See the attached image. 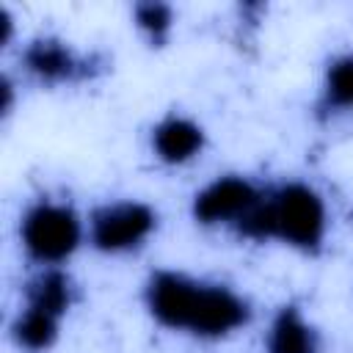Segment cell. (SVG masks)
Returning <instances> with one entry per match:
<instances>
[{
  "label": "cell",
  "mask_w": 353,
  "mask_h": 353,
  "mask_svg": "<svg viewBox=\"0 0 353 353\" xmlns=\"http://www.w3.org/2000/svg\"><path fill=\"white\" fill-rule=\"evenodd\" d=\"M143 301L160 325L201 339L229 336L251 320L245 298H240L234 290L176 270L152 273L143 290Z\"/></svg>",
  "instance_id": "obj_1"
},
{
  "label": "cell",
  "mask_w": 353,
  "mask_h": 353,
  "mask_svg": "<svg viewBox=\"0 0 353 353\" xmlns=\"http://www.w3.org/2000/svg\"><path fill=\"white\" fill-rule=\"evenodd\" d=\"M0 91H3V105H0V110H3V113H11V102H14V85L8 83V77H3Z\"/></svg>",
  "instance_id": "obj_13"
},
{
  "label": "cell",
  "mask_w": 353,
  "mask_h": 353,
  "mask_svg": "<svg viewBox=\"0 0 353 353\" xmlns=\"http://www.w3.org/2000/svg\"><path fill=\"white\" fill-rule=\"evenodd\" d=\"M157 212L143 201H110L91 212L88 237L102 254H127L154 232Z\"/></svg>",
  "instance_id": "obj_4"
},
{
  "label": "cell",
  "mask_w": 353,
  "mask_h": 353,
  "mask_svg": "<svg viewBox=\"0 0 353 353\" xmlns=\"http://www.w3.org/2000/svg\"><path fill=\"white\" fill-rule=\"evenodd\" d=\"M58 328H61L58 317L41 312V309L25 306L11 323V336H14L17 347H22L28 353H44L55 345Z\"/></svg>",
  "instance_id": "obj_11"
},
{
  "label": "cell",
  "mask_w": 353,
  "mask_h": 353,
  "mask_svg": "<svg viewBox=\"0 0 353 353\" xmlns=\"http://www.w3.org/2000/svg\"><path fill=\"white\" fill-rule=\"evenodd\" d=\"M19 240L30 259L44 268H55L77 251L83 240V221L72 204L41 199L25 210Z\"/></svg>",
  "instance_id": "obj_3"
},
{
  "label": "cell",
  "mask_w": 353,
  "mask_h": 353,
  "mask_svg": "<svg viewBox=\"0 0 353 353\" xmlns=\"http://www.w3.org/2000/svg\"><path fill=\"white\" fill-rule=\"evenodd\" d=\"M237 232L251 240H281L303 254H317L328 232L325 201L306 182H281L262 196Z\"/></svg>",
  "instance_id": "obj_2"
},
{
  "label": "cell",
  "mask_w": 353,
  "mask_h": 353,
  "mask_svg": "<svg viewBox=\"0 0 353 353\" xmlns=\"http://www.w3.org/2000/svg\"><path fill=\"white\" fill-rule=\"evenodd\" d=\"M262 190L237 174H226L204 185L193 199V218L201 226L232 223L234 229L251 215V210L262 201Z\"/></svg>",
  "instance_id": "obj_5"
},
{
  "label": "cell",
  "mask_w": 353,
  "mask_h": 353,
  "mask_svg": "<svg viewBox=\"0 0 353 353\" xmlns=\"http://www.w3.org/2000/svg\"><path fill=\"white\" fill-rule=\"evenodd\" d=\"M22 63L41 83H74L91 77L94 72L91 58L80 55L72 44L55 36L33 39L22 52Z\"/></svg>",
  "instance_id": "obj_6"
},
{
  "label": "cell",
  "mask_w": 353,
  "mask_h": 353,
  "mask_svg": "<svg viewBox=\"0 0 353 353\" xmlns=\"http://www.w3.org/2000/svg\"><path fill=\"white\" fill-rule=\"evenodd\" d=\"M204 149V130L182 113H168L152 127V152L168 165L190 163Z\"/></svg>",
  "instance_id": "obj_7"
},
{
  "label": "cell",
  "mask_w": 353,
  "mask_h": 353,
  "mask_svg": "<svg viewBox=\"0 0 353 353\" xmlns=\"http://www.w3.org/2000/svg\"><path fill=\"white\" fill-rule=\"evenodd\" d=\"M317 108L323 116L353 110V52H342L325 66Z\"/></svg>",
  "instance_id": "obj_10"
},
{
  "label": "cell",
  "mask_w": 353,
  "mask_h": 353,
  "mask_svg": "<svg viewBox=\"0 0 353 353\" xmlns=\"http://www.w3.org/2000/svg\"><path fill=\"white\" fill-rule=\"evenodd\" d=\"M135 28L149 39V41H163L171 28H174V11L171 6L165 3H157V0H146V3H138L135 11Z\"/></svg>",
  "instance_id": "obj_12"
},
{
  "label": "cell",
  "mask_w": 353,
  "mask_h": 353,
  "mask_svg": "<svg viewBox=\"0 0 353 353\" xmlns=\"http://www.w3.org/2000/svg\"><path fill=\"white\" fill-rule=\"evenodd\" d=\"M268 353H317L320 336L298 306H281L268 331Z\"/></svg>",
  "instance_id": "obj_8"
},
{
  "label": "cell",
  "mask_w": 353,
  "mask_h": 353,
  "mask_svg": "<svg viewBox=\"0 0 353 353\" xmlns=\"http://www.w3.org/2000/svg\"><path fill=\"white\" fill-rule=\"evenodd\" d=\"M72 303H74V284L58 268H44L25 284V306L41 309L58 320H63Z\"/></svg>",
  "instance_id": "obj_9"
}]
</instances>
